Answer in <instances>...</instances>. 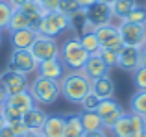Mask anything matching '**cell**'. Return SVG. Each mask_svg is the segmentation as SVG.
<instances>
[{
  "label": "cell",
  "instance_id": "cb8c5ba5",
  "mask_svg": "<svg viewBox=\"0 0 146 137\" xmlns=\"http://www.w3.org/2000/svg\"><path fill=\"white\" fill-rule=\"evenodd\" d=\"M80 117H82V126H83L85 134H93V132L104 130L102 119H100V115L96 111H82Z\"/></svg>",
  "mask_w": 146,
  "mask_h": 137
},
{
  "label": "cell",
  "instance_id": "ac0fdd59",
  "mask_svg": "<svg viewBox=\"0 0 146 137\" xmlns=\"http://www.w3.org/2000/svg\"><path fill=\"white\" fill-rule=\"evenodd\" d=\"M91 91L100 98V100H107V98L115 96V82L111 80V76H102V78L91 80Z\"/></svg>",
  "mask_w": 146,
  "mask_h": 137
},
{
  "label": "cell",
  "instance_id": "7bdbcfd3",
  "mask_svg": "<svg viewBox=\"0 0 146 137\" xmlns=\"http://www.w3.org/2000/svg\"><path fill=\"white\" fill-rule=\"evenodd\" d=\"M24 137H44V134L43 132H28Z\"/></svg>",
  "mask_w": 146,
  "mask_h": 137
},
{
  "label": "cell",
  "instance_id": "f907efd6",
  "mask_svg": "<svg viewBox=\"0 0 146 137\" xmlns=\"http://www.w3.org/2000/svg\"><path fill=\"white\" fill-rule=\"evenodd\" d=\"M143 50H146V43H144V47H143Z\"/></svg>",
  "mask_w": 146,
  "mask_h": 137
},
{
  "label": "cell",
  "instance_id": "e0dca14e",
  "mask_svg": "<svg viewBox=\"0 0 146 137\" xmlns=\"http://www.w3.org/2000/svg\"><path fill=\"white\" fill-rule=\"evenodd\" d=\"M35 37H37V32L32 28L9 32V41H11L13 50H30V47L33 45Z\"/></svg>",
  "mask_w": 146,
  "mask_h": 137
},
{
  "label": "cell",
  "instance_id": "c3c4849f",
  "mask_svg": "<svg viewBox=\"0 0 146 137\" xmlns=\"http://www.w3.org/2000/svg\"><path fill=\"white\" fill-rule=\"evenodd\" d=\"M0 45H2V32H0Z\"/></svg>",
  "mask_w": 146,
  "mask_h": 137
},
{
  "label": "cell",
  "instance_id": "277c9868",
  "mask_svg": "<svg viewBox=\"0 0 146 137\" xmlns=\"http://www.w3.org/2000/svg\"><path fill=\"white\" fill-rule=\"evenodd\" d=\"M70 30V21L67 15L59 13V11H52V13H44L41 19L39 26H37V33L46 37H57L59 33Z\"/></svg>",
  "mask_w": 146,
  "mask_h": 137
},
{
  "label": "cell",
  "instance_id": "816d5d0a",
  "mask_svg": "<svg viewBox=\"0 0 146 137\" xmlns=\"http://www.w3.org/2000/svg\"><path fill=\"white\" fill-rule=\"evenodd\" d=\"M37 2H43V0H37Z\"/></svg>",
  "mask_w": 146,
  "mask_h": 137
},
{
  "label": "cell",
  "instance_id": "83f0119b",
  "mask_svg": "<svg viewBox=\"0 0 146 137\" xmlns=\"http://www.w3.org/2000/svg\"><path fill=\"white\" fill-rule=\"evenodd\" d=\"M0 115L4 117L6 124H9V122H15V120H22V115H24V113H22L21 109H17L15 106L4 102V104L0 106Z\"/></svg>",
  "mask_w": 146,
  "mask_h": 137
},
{
  "label": "cell",
  "instance_id": "ab89813d",
  "mask_svg": "<svg viewBox=\"0 0 146 137\" xmlns=\"http://www.w3.org/2000/svg\"><path fill=\"white\" fill-rule=\"evenodd\" d=\"M85 137H109L106 130H100V132H93V134H85Z\"/></svg>",
  "mask_w": 146,
  "mask_h": 137
},
{
  "label": "cell",
  "instance_id": "d6986e66",
  "mask_svg": "<svg viewBox=\"0 0 146 137\" xmlns=\"http://www.w3.org/2000/svg\"><path fill=\"white\" fill-rule=\"evenodd\" d=\"M19 9H21L22 13L30 19V22H32V30H35V32H37V26H39L41 19L44 17V11H43L41 2H37V0H26Z\"/></svg>",
  "mask_w": 146,
  "mask_h": 137
},
{
  "label": "cell",
  "instance_id": "4316f807",
  "mask_svg": "<svg viewBox=\"0 0 146 137\" xmlns=\"http://www.w3.org/2000/svg\"><path fill=\"white\" fill-rule=\"evenodd\" d=\"M80 37V43H82V47L85 48L87 52H89V56L91 54H98L100 52V43H98V37H96V33H83V35H78Z\"/></svg>",
  "mask_w": 146,
  "mask_h": 137
},
{
  "label": "cell",
  "instance_id": "7402d4cb",
  "mask_svg": "<svg viewBox=\"0 0 146 137\" xmlns=\"http://www.w3.org/2000/svg\"><path fill=\"white\" fill-rule=\"evenodd\" d=\"M6 102H7V104H11V106H15L17 109H21L22 113H26L28 109H32L33 106H37L28 89L22 91V93H17V94H9Z\"/></svg>",
  "mask_w": 146,
  "mask_h": 137
},
{
  "label": "cell",
  "instance_id": "d6a6232c",
  "mask_svg": "<svg viewBox=\"0 0 146 137\" xmlns=\"http://www.w3.org/2000/svg\"><path fill=\"white\" fill-rule=\"evenodd\" d=\"M124 21L135 22V24H146V6H137Z\"/></svg>",
  "mask_w": 146,
  "mask_h": 137
},
{
  "label": "cell",
  "instance_id": "f546056e",
  "mask_svg": "<svg viewBox=\"0 0 146 137\" xmlns=\"http://www.w3.org/2000/svg\"><path fill=\"white\" fill-rule=\"evenodd\" d=\"M11 13H13V7L6 0H0V32L7 30L9 21H11Z\"/></svg>",
  "mask_w": 146,
  "mask_h": 137
},
{
  "label": "cell",
  "instance_id": "603a6c76",
  "mask_svg": "<svg viewBox=\"0 0 146 137\" xmlns=\"http://www.w3.org/2000/svg\"><path fill=\"white\" fill-rule=\"evenodd\" d=\"M139 6L137 0H113L111 2V11H113V19L124 21L135 7Z\"/></svg>",
  "mask_w": 146,
  "mask_h": 137
},
{
  "label": "cell",
  "instance_id": "7c38bea8",
  "mask_svg": "<svg viewBox=\"0 0 146 137\" xmlns=\"http://www.w3.org/2000/svg\"><path fill=\"white\" fill-rule=\"evenodd\" d=\"M0 85L6 89L7 96H9V94H17V93L26 91L30 87V83H28V76L6 68V70L0 74Z\"/></svg>",
  "mask_w": 146,
  "mask_h": 137
},
{
  "label": "cell",
  "instance_id": "ffe728a7",
  "mask_svg": "<svg viewBox=\"0 0 146 137\" xmlns=\"http://www.w3.org/2000/svg\"><path fill=\"white\" fill-rule=\"evenodd\" d=\"M44 137H63L65 134V115H48L43 130Z\"/></svg>",
  "mask_w": 146,
  "mask_h": 137
},
{
  "label": "cell",
  "instance_id": "d4e9b609",
  "mask_svg": "<svg viewBox=\"0 0 146 137\" xmlns=\"http://www.w3.org/2000/svg\"><path fill=\"white\" fill-rule=\"evenodd\" d=\"M129 111L146 119V91H135L129 98Z\"/></svg>",
  "mask_w": 146,
  "mask_h": 137
},
{
  "label": "cell",
  "instance_id": "4dcf8cb0",
  "mask_svg": "<svg viewBox=\"0 0 146 137\" xmlns=\"http://www.w3.org/2000/svg\"><path fill=\"white\" fill-rule=\"evenodd\" d=\"M131 80L133 85H135L137 91H146V67H137L135 70L131 72Z\"/></svg>",
  "mask_w": 146,
  "mask_h": 137
},
{
  "label": "cell",
  "instance_id": "f6af8a7d",
  "mask_svg": "<svg viewBox=\"0 0 146 137\" xmlns=\"http://www.w3.org/2000/svg\"><path fill=\"white\" fill-rule=\"evenodd\" d=\"M4 126H6V120H4V117L0 115V132L4 130Z\"/></svg>",
  "mask_w": 146,
  "mask_h": 137
},
{
  "label": "cell",
  "instance_id": "7a4b0ae2",
  "mask_svg": "<svg viewBox=\"0 0 146 137\" xmlns=\"http://www.w3.org/2000/svg\"><path fill=\"white\" fill-rule=\"evenodd\" d=\"M59 59L67 70H82L89 59V52L82 47L78 35L67 37L59 47Z\"/></svg>",
  "mask_w": 146,
  "mask_h": 137
},
{
  "label": "cell",
  "instance_id": "9c48e42d",
  "mask_svg": "<svg viewBox=\"0 0 146 137\" xmlns=\"http://www.w3.org/2000/svg\"><path fill=\"white\" fill-rule=\"evenodd\" d=\"M96 113L102 119L104 130H111L117 124V120L126 113V109L118 104L115 98H107V100H100V106L96 108Z\"/></svg>",
  "mask_w": 146,
  "mask_h": 137
},
{
  "label": "cell",
  "instance_id": "5b68a950",
  "mask_svg": "<svg viewBox=\"0 0 146 137\" xmlns=\"http://www.w3.org/2000/svg\"><path fill=\"white\" fill-rule=\"evenodd\" d=\"M37 67H39V61L33 58V54L30 50H11L9 59H7V68L9 70L28 76L37 72Z\"/></svg>",
  "mask_w": 146,
  "mask_h": 137
},
{
  "label": "cell",
  "instance_id": "60d3db41",
  "mask_svg": "<svg viewBox=\"0 0 146 137\" xmlns=\"http://www.w3.org/2000/svg\"><path fill=\"white\" fill-rule=\"evenodd\" d=\"M6 100H7V93H6V89H4V87L0 85V106H2Z\"/></svg>",
  "mask_w": 146,
  "mask_h": 137
},
{
  "label": "cell",
  "instance_id": "30bf717a",
  "mask_svg": "<svg viewBox=\"0 0 146 137\" xmlns=\"http://www.w3.org/2000/svg\"><path fill=\"white\" fill-rule=\"evenodd\" d=\"M87 13V21L94 26V28H100V26H106L113 22V11H111V4L102 2V0H96L94 4H91L89 7H85Z\"/></svg>",
  "mask_w": 146,
  "mask_h": 137
},
{
  "label": "cell",
  "instance_id": "484cf974",
  "mask_svg": "<svg viewBox=\"0 0 146 137\" xmlns=\"http://www.w3.org/2000/svg\"><path fill=\"white\" fill-rule=\"evenodd\" d=\"M26 28H32V22H30V19L26 17V15L22 13L21 9H13L7 30H9V32H15V30H26Z\"/></svg>",
  "mask_w": 146,
  "mask_h": 137
},
{
  "label": "cell",
  "instance_id": "bcb514c9",
  "mask_svg": "<svg viewBox=\"0 0 146 137\" xmlns=\"http://www.w3.org/2000/svg\"><path fill=\"white\" fill-rule=\"evenodd\" d=\"M133 137H146V132H144V130H141L139 134H135V135H133Z\"/></svg>",
  "mask_w": 146,
  "mask_h": 137
},
{
  "label": "cell",
  "instance_id": "836d02e7",
  "mask_svg": "<svg viewBox=\"0 0 146 137\" xmlns=\"http://www.w3.org/2000/svg\"><path fill=\"white\" fill-rule=\"evenodd\" d=\"M80 106H82V111H96V108L100 106V98L91 91V93L80 102Z\"/></svg>",
  "mask_w": 146,
  "mask_h": 137
},
{
  "label": "cell",
  "instance_id": "f35d334b",
  "mask_svg": "<svg viewBox=\"0 0 146 137\" xmlns=\"http://www.w3.org/2000/svg\"><path fill=\"white\" fill-rule=\"evenodd\" d=\"M6 2H7V4H9V6H11V7H13V9H19V7H21V6H22V4H24V2H26V0H6Z\"/></svg>",
  "mask_w": 146,
  "mask_h": 137
},
{
  "label": "cell",
  "instance_id": "3957f363",
  "mask_svg": "<svg viewBox=\"0 0 146 137\" xmlns=\"http://www.w3.org/2000/svg\"><path fill=\"white\" fill-rule=\"evenodd\" d=\"M28 91L33 96V100H35L37 106H50L61 96L59 82L43 78V76H35V78L32 80V83H30Z\"/></svg>",
  "mask_w": 146,
  "mask_h": 137
},
{
  "label": "cell",
  "instance_id": "8d00e7d4",
  "mask_svg": "<svg viewBox=\"0 0 146 137\" xmlns=\"http://www.w3.org/2000/svg\"><path fill=\"white\" fill-rule=\"evenodd\" d=\"M41 6H43L44 13H52V11H57V7H59V0H43Z\"/></svg>",
  "mask_w": 146,
  "mask_h": 137
},
{
  "label": "cell",
  "instance_id": "8fae6325",
  "mask_svg": "<svg viewBox=\"0 0 146 137\" xmlns=\"http://www.w3.org/2000/svg\"><path fill=\"white\" fill-rule=\"evenodd\" d=\"M96 37H98V43L102 48H109V50H115L118 52L122 47H124V43H122L120 39V32H118V26L117 24H106V26H100L96 28Z\"/></svg>",
  "mask_w": 146,
  "mask_h": 137
},
{
  "label": "cell",
  "instance_id": "5bb4252c",
  "mask_svg": "<svg viewBox=\"0 0 146 137\" xmlns=\"http://www.w3.org/2000/svg\"><path fill=\"white\" fill-rule=\"evenodd\" d=\"M65 72H67V68L63 67L59 58H52V59H46V61H41L39 67H37V76L54 80V82H59L65 76Z\"/></svg>",
  "mask_w": 146,
  "mask_h": 137
},
{
  "label": "cell",
  "instance_id": "2e32d148",
  "mask_svg": "<svg viewBox=\"0 0 146 137\" xmlns=\"http://www.w3.org/2000/svg\"><path fill=\"white\" fill-rule=\"evenodd\" d=\"M109 70L111 68L104 63V59L98 54H91L89 59L85 61V65H83V68H82V72L89 80H96V78H102V76H107Z\"/></svg>",
  "mask_w": 146,
  "mask_h": 137
},
{
  "label": "cell",
  "instance_id": "ee69618b",
  "mask_svg": "<svg viewBox=\"0 0 146 137\" xmlns=\"http://www.w3.org/2000/svg\"><path fill=\"white\" fill-rule=\"evenodd\" d=\"M141 65L146 67V50H143V56H141Z\"/></svg>",
  "mask_w": 146,
  "mask_h": 137
},
{
  "label": "cell",
  "instance_id": "52a82bcc",
  "mask_svg": "<svg viewBox=\"0 0 146 137\" xmlns=\"http://www.w3.org/2000/svg\"><path fill=\"white\" fill-rule=\"evenodd\" d=\"M30 52L41 63V61H46V59H52V58H59V45H57L56 37H46V35L37 33L33 45L30 47Z\"/></svg>",
  "mask_w": 146,
  "mask_h": 137
},
{
  "label": "cell",
  "instance_id": "44dd1931",
  "mask_svg": "<svg viewBox=\"0 0 146 137\" xmlns=\"http://www.w3.org/2000/svg\"><path fill=\"white\" fill-rule=\"evenodd\" d=\"M63 137H85L80 113L65 115V134H63Z\"/></svg>",
  "mask_w": 146,
  "mask_h": 137
},
{
  "label": "cell",
  "instance_id": "681fc988",
  "mask_svg": "<svg viewBox=\"0 0 146 137\" xmlns=\"http://www.w3.org/2000/svg\"><path fill=\"white\" fill-rule=\"evenodd\" d=\"M144 132H146V119H144Z\"/></svg>",
  "mask_w": 146,
  "mask_h": 137
},
{
  "label": "cell",
  "instance_id": "8992f818",
  "mask_svg": "<svg viewBox=\"0 0 146 137\" xmlns=\"http://www.w3.org/2000/svg\"><path fill=\"white\" fill-rule=\"evenodd\" d=\"M118 32L120 39L126 47H137L143 48L146 43V24H135V22L120 21L118 22Z\"/></svg>",
  "mask_w": 146,
  "mask_h": 137
},
{
  "label": "cell",
  "instance_id": "9a60e30c",
  "mask_svg": "<svg viewBox=\"0 0 146 137\" xmlns=\"http://www.w3.org/2000/svg\"><path fill=\"white\" fill-rule=\"evenodd\" d=\"M46 119H48V113L43 108H39V106H33L32 109H28L22 115V122L26 124L28 132H41L44 122H46Z\"/></svg>",
  "mask_w": 146,
  "mask_h": 137
},
{
  "label": "cell",
  "instance_id": "e575fe53",
  "mask_svg": "<svg viewBox=\"0 0 146 137\" xmlns=\"http://www.w3.org/2000/svg\"><path fill=\"white\" fill-rule=\"evenodd\" d=\"M98 56L104 59V63H106V65L109 67V68L117 67V61H118V52H115V50H109V48H100Z\"/></svg>",
  "mask_w": 146,
  "mask_h": 137
},
{
  "label": "cell",
  "instance_id": "6da1fadb",
  "mask_svg": "<svg viewBox=\"0 0 146 137\" xmlns=\"http://www.w3.org/2000/svg\"><path fill=\"white\" fill-rule=\"evenodd\" d=\"M59 93L70 104H80L91 93V80L82 70H67L59 80Z\"/></svg>",
  "mask_w": 146,
  "mask_h": 137
},
{
  "label": "cell",
  "instance_id": "ba28073f",
  "mask_svg": "<svg viewBox=\"0 0 146 137\" xmlns=\"http://www.w3.org/2000/svg\"><path fill=\"white\" fill-rule=\"evenodd\" d=\"M141 130H144V119L129 111V113H124L109 132L115 137H133Z\"/></svg>",
  "mask_w": 146,
  "mask_h": 137
},
{
  "label": "cell",
  "instance_id": "d590c367",
  "mask_svg": "<svg viewBox=\"0 0 146 137\" xmlns=\"http://www.w3.org/2000/svg\"><path fill=\"white\" fill-rule=\"evenodd\" d=\"M7 126L13 130V134L17 137H24L26 134H28V128H26V124L22 122V120H15V122H9Z\"/></svg>",
  "mask_w": 146,
  "mask_h": 137
},
{
  "label": "cell",
  "instance_id": "1f68e13d",
  "mask_svg": "<svg viewBox=\"0 0 146 137\" xmlns=\"http://www.w3.org/2000/svg\"><path fill=\"white\" fill-rule=\"evenodd\" d=\"M78 9H82V6H80L76 0H59V7H57L59 13L70 17V15H74Z\"/></svg>",
  "mask_w": 146,
  "mask_h": 137
},
{
  "label": "cell",
  "instance_id": "f1b7e54d",
  "mask_svg": "<svg viewBox=\"0 0 146 137\" xmlns=\"http://www.w3.org/2000/svg\"><path fill=\"white\" fill-rule=\"evenodd\" d=\"M68 21H70V32H74V35H78V33H80V30H82V26L85 24V21H87L85 7L78 9L74 15H70V17H68Z\"/></svg>",
  "mask_w": 146,
  "mask_h": 137
},
{
  "label": "cell",
  "instance_id": "74e56055",
  "mask_svg": "<svg viewBox=\"0 0 146 137\" xmlns=\"http://www.w3.org/2000/svg\"><path fill=\"white\" fill-rule=\"evenodd\" d=\"M0 137H17V135H15V134H13V130H11V128L6 124V126H4V130L0 132Z\"/></svg>",
  "mask_w": 146,
  "mask_h": 137
},
{
  "label": "cell",
  "instance_id": "4fadbf2b",
  "mask_svg": "<svg viewBox=\"0 0 146 137\" xmlns=\"http://www.w3.org/2000/svg\"><path fill=\"white\" fill-rule=\"evenodd\" d=\"M141 56H143V48L137 47H122L118 50V61L117 67L122 68L124 72H133L137 67H141Z\"/></svg>",
  "mask_w": 146,
  "mask_h": 137
},
{
  "label": "cell",
  "instance_id": "7dc6e473",
  "mask_svg": "<svg viewBox=\"0 0 146 137\" xmlns=\"http://www.w3.org/2000/svg\"><path fill=\"white\" fill-rule=\"evenodd\" d=\"M102 2H107V4H111V2H113V0H102Z\"/></svg>",
  "mask_w": 146,
  "mask_h": 137
},
{
  "label": "cell",
  "instance_id": "b9f144b4",
  "mask_svg": "<svg viewBox=\"0 0 146 137\" xmlns=\"http://www.w3.org/2000/svg\"><path fill=\"white\" fill-rule=\"evenodd\" d=\"M76 2H78V4H80L82 7H89L91 4H94L96 0H76Z\"/></svg>",
  "mask_w": 146,
  "mask_h": 137
}]
</instances>
